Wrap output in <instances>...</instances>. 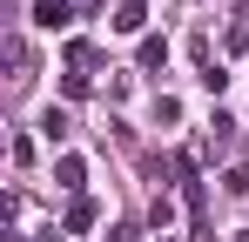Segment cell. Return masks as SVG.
Masks as SVG:
<instances>
[{
	"label": "cell",
	"instance_id": "cell-3",
	"mask_svg": "<svg viewBox=\"0 0 249 242\" xmlns=\"http://www.w3.org/2000/svg\"><path fill=\"white\" fill-rule=\"evenodd\" d=\"M41 135L47 141H68V115H61V108H41Z\"/></svg>",
	"mask_w": 249,
	"mask_h": 242
},
{
	"label": "cell",
	"instance_id": "cell-4",
	"mask_svg": "<svg viewBox=\"0 0 249 242\" xmlns=\"http://www.w3.org/2000/svg\"><path fill=\"white\" fill-rule=\"evenodd\" d=\"M142 20H148V7H142V0H122V20H115V27H122V34H135Z\"/></svg>",
	"mask_w": 249,
	"mask_h": 242
},
{
	"label": "cell",
	"instance_id": "cell-1",
	"mask_svg": "<svg viewBox=\"0 0 249 242\" xmlns=\"http://www.w3.org/2000/svg\"><path fill=\"white\" fill-rule=\"evenodd\" d=\"M34 20L54 34V27H68V20H74V7H68V0H34Z\"/></svg>",
	"mask_w": 249,
	"mask_h": 242
},
{
	"label": "cell",
	"instance_id": "cell-2",
	"mask_svg": "<svg viewBox=\"0 0 249 242\" xmlns=\"http://www.w3.org/2000/svg\"><path fill=\"white\" fill-rule=\"evenodd\" d=\"M81 175H88L81 155H61V161H54V182H61V189H81Z\"/></svg>",
	"mask_w": 249,
	"mask_h": 242
},
{
	"label": "cell",
	"instance_id": "cell-6",
	"mask_svg": "<svg viewBox=\"0 0 249 242\" xmlns=\"http://www.w3.org/2000/svg\"><path fill=\"white\" fill-rule=\"evenodd\" d=\"M222 189H229V195H249V168H229V175H222Z\"/></svg>",
	"mask_w": 249,
	"mask_h": 242
},
{
	"label": "cell",
	"instance_id": "cell-5",
	"mask_svg": "<svg viewBox=\"0 0 249 242\" xmlns=\"http://www.w3.org/2000/svg\"><path fill=\"white\" fill-rule=\"evenodd\" d=\"M88 222H94V202H74V208H68V229H74V236H81Z\"/></svg>",
	"mask_w": 249,
	"mask_h": 242
}]
</instances>
